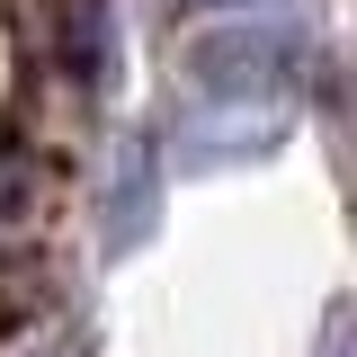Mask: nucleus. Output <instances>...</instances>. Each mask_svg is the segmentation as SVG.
I'll return each mask as SVG.
<instances>
[{
	"instance_id": "nucleus-1",
	"label": "nucleus",
	"mask_w": 357,
	"mask_h": 357,
	"mask_svg": "<svg viewBox=\"0 0 357 357\" xmlns=\"http://www.w3.org/2000/svg\"><path fill=\"white\" fill-rule=\"evenodd\" d=\"M295 63H304V36L277 27V18H259V27H215V36L188 45V72L215 89V98H268V89L295 81Z\"/></svg>"
}]
</instances>
